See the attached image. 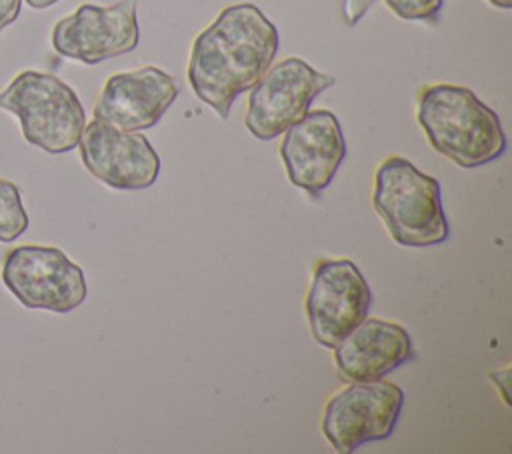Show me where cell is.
I'll use <instances>...</instances> for the list:
<instances>
[{
    "label": "cell",
    "mask_w": 512,
    "mask_h": 454,
    "mask_svg": "<svg viewBox=\"0 0 512 454\" xmlns=\"http://www.w3.org/2000/svg\"><path fill=\"white\" fill-rule=\"evenodd\" d=\"M278 42L276 26L258 6L242 2L224 8L192 44L188 82L194 94L226 120L234 100L274 62Z\"/></svg>",
    "instance_id": "obj_1"
},
{
    "label": "cell",
    "mask_w": 512,
    "mask_h": 454,
    "mask_svg": "<svg viewBox=\"0 0 512 454\" xmlns=\"http://www.w3.org/2000/svg\"><path fill=\"white\" fill-rule=\"evenodd\" d=\"M416 118L430 146L460 168L484 166L506 152L498 114L466 86H424Z\"/></svg>",
    "instance_id": "obj_2"
},
{
    "label": "cell",
    "mask_w": 512,
    "mask_h": 454,
    "mask_svg": "<svg viewBox=\"0 0 512 454\" xmlns=\"http://www.w3.org/2000/svg\"><path fill=\"white\" fill-rule=\"evenodd\" d=\"M372 206L400 246L428 248L448 240L440 182L402 156H390L378 164Z\"/></svg>",
    "instance_id": "obj_3"
},
{
    "label": "cell",
    "mask_w": 512,
    "mask_h": 454,
    "mask_svg": "<svg viewBox=\"0 0 512 454\" xmlns=\"http://www.w3.org/2000/svg\"><path fill=\"white\" fill-rule=\"evenodd\" d=\"M0 108L20 120L28 144L64 154L78 146L86 126V112L78 94L58 76L24 70L0 92Z\"/></svg>",
    "instance_id": "obj_4"
},
{
    "label": "cell",
    "mask_w": 512,
    "mask_h": 454,
    "mask_svg": "<svg viewBox=\"0 0 512 454\" xmlns=\"http://www.w3.org/2000/svg\"><path fill=\"white\" fill-rule=\"evenodd\" d=\"M2 282L22 306L58 314L72 312L88 294L82 268L54 246L24 244L8 250Z\"/></svg>",
    "instance_id": "obj_5"
},
{
    "label": "cell",
    "mask_w": 512,
    "mask_h": 454,
    "mask_svg": "<svg viewBox=\"0 0 512 454\" xmlns=\"http://www.w3.org/2000/svg\"><path fill=\"white\" fill-rule=\"evenodd\" d=\"M336 78L314 70L302 58L272 62L260 80L250 88L244 124L258 140H274L298 122L312 100L334 86Z\"/></svg>",
    "instance_id": "obj_6"
},
{
    "label": "cell",
    "mask_w": 512,
    "mask_h": 454,
    "mask_svg": "<svg viewBox=\"0 0 512 454\" xmlns=\"http://www.w3.org/2000/svg\"><path fill=\"white\" fill-rule=\"evenodd\" d=\"M404 392L392 382H350L324 406L322 432L336 452L348 454L392 434Z\"/></svg>",
    "instance_id": "obj_7"
},
{
    "label": "cell",
    "mask_w": 512,
    "mask_h": 454,
    "mask_svg": "<svg viewBox=\"0 0 512 454\" xmlns=\"http://www.w3.org/2000/svg\"><path fill=\"white\" fill-rule=\"evenodd\" d=\"M370 302V286L352 260H318L306 296L314 340L332 350L368 316Z\"/></svg>",
    "instance_id": "obj_8"
},
{
    "label": "cell",
    "mask_w": 512,
    "mask_h": 454,
    "mask_svg": "<svg viewBox=\"0 0 512 454\" xmlns=\"http://www.w3.org/2000/svg\"><path fill=\"white\" fill-rule=\"evenodd\" d=\"M136 4V0H120L112 6H78L54 24V50L88 66L132 52L140 40Z\"/></svg>",
    "instance_id": "obj_9"
},
{
    "label": "cell",
    "mask_w": 512,
    "mask_h": 454,
    "mask_svg": "<svg viewBox=\"0 0 512 454\" xmlns=\"http://www.w3.org/2000/svg\"><path fill=\"white\" fill-rule=\"evenodd\" d=\"M86 170L114 190L150 188L160 174V156L146 136L92 120L78 140Z\"/></svg>",
    "instance_id": "obj_10"
},
{
    "label": "cell",
    "mask_w": 512,
    "mask_h": 454,
    "mask_svg": "<svg viewBox=\"0 0 512 454\" xmlns=\"http://www.w3.org/2000/svg\"><path fill=\"white\" fill-rule=\"evenodd\" d=\"M282 134L280 158L288 180L310 196L322 194L346 156L338 118L324 108L308 110Z\"/></svg>",
    "instance_id": "obj_11"
},
{
    "label": "cell",
    "mask_w": 512,
    "mask_h": 454,
    "mask_svg": "<svg viewBox=\"0 0 512 454\" xmlns=\"http://www.w3.org/2000/svg\"><path fill=\"white\" fill-rule=\"evenodd\" d=\"M178 94L176 80L156 66L112 74L94 102V120L128 132L148 130L160 122Z\"/></svg>",
    "instance_id": "obj_12"
},
{
    "label": "cell",
    "mask_w": 512,
    "mask_h": 454,
    "mask_svg": "<svg viewBox=\"0 0 512 454\" xmlns=\"http://www.w3.org/2000/svg\"><path fill=\"white\" fill-rule=\"evenodd\" d=\"M332 350L344 382L380 380L414 356L406 328L378 318H364Z\"/></svg>",
    "instance_id": "obj_13"
},
{
    "label": "cell",
    "mask_w": 512,
    "mask_h": 454,
    "mask_svg": "<svg viewBox=\"0 0 512 454\" xmlns=\"http://www.w3.org/2000/svg\"><path fill=\"white\" fill-rule=\"evenodd\" d=\"M28 222L20 188L10 180L0 178V242H12L22 236Z\"/></svg>",
    "instance_id": "obj_14"
},
{
    "label": "cell",
    "mask_w": 512,
    "mask_h": 454,
    "mask_svg": "<svg viewBox=\"0 0 512 454\" xmlns=\"http://www.w3.org/2000/svg\"><path fill=\"white\" fill-rule=\"evenodd\" d=\"M386 6L402 20L434 22L440 16L444 0H384Z\"/></svg>",
    "instance_id": "obj_15"
},
{
    "label": "cell",
    "mask_w": 512,
    "mask_h": 454,
    "mask_svg": "<svg viewBox=\"0 0 512 454\" xmlns=\"http://www.w3.org/2000/svg\"><path fill=\"white\" fill-rule=\"evenodd\" d=\"M374 2L376 0H342V16H344L346 26L358 24V20L368 12V8Z\"/></svg>",
    "instance_id": "obj_16"
},
{
    "label": "cell",
    "mask_w": 512,
    "mask_h": 454,
    "mask_svg": "<svg viewBox=\"0 0 512 454\" xmlns=\"http://www.w3.org/2000/svg\"><path fill=\"white\" fill-rule=\"evenodd\" d=\"M22 8V0H0V32L10 26Z\"/></svg>",
    "instance_id": "obj_17"
},
{
    "label": "cell",
    "mask_w": 512,
    "mask_h": 454,
    "mask_svg": "<svg viewBox=\"0 0 512 454\" xmlns=\"http://www.w3.org/2000/svg\"><path fill=\"white\" fill-rule=\"evenodd\" d=\"M490 380L500 388V396L506 402V406H510V390H508V382H510V368H502L496 372H490Z\"/></svg>",
    "instance_id": "obj_18"
},
{
    "label": "cell",
    "mask_w": 512,
    "mask_h": 454,
    "mask_svg": "<svg viewBox=\"0 0 512 454\" xmlns=\"http://www.w3.org/2000/svg\"><path fill=\"white\" fill-rule=\"evenodd\" d=\"M56 2H60V0H26V4H28L30 8H34V10L50 8V6H54Z\"/></svg>",
    "instance_id": "obj_19"
},
{
    "label": "cell",
    "mask_w": 512,
    "mask_h": 454,
    "mask_svg": "<svg viewBox=\"0 0 512 454\" xmlns=\"http://www.w3.org/2000/svg\"><path fill=\"white\" fill-rule=\"evenodd\" d=\"M488 2L496 8H502V10H508L512 6V0H488Z\"/></svg>",
    "instance_id": "obj_20"
}]
</instances>
